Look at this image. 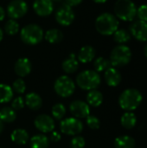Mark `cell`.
I'll return each instance as SVG.
<instances>
[{"label":"cell","mask_w":147,"mask_h":148,"mask_svg":"<svg viewBox=\"0 0 147 148\" xmlns=\"http://www.w3.org/2000/svg\"><path fill=\"white\" fill-rule=\"evenodd\" d=\"M118 18L108 12H105L97 16L95 20V29L102 36H111L119 29Z\"/></svg>","instance_id":"1"},{"label":"cell","mask_w":147,"mask_h":148,"mask_svg":"<svg viewBox=\"0 0 147 148\" xmlns=\"http://www.w3.org/2000/svg\"><path fill=\"white\" fill-rule=\"evenodd\" d=\"M143 100L142 94L136 88H127L124 90L119 98L120 108L126 112H132L137 109Z\"/></svg>","instance_id":"2"},{"label":"cell","mask_w":147,"mask_h":148,"mask_svg":"<svg viewBox=\"0 0 147 148\" xmlns=\"http://www.w3.org/2000/svg\"><path fill=\"white\" fill-rule=\"evenodd\" d=\"M20 37L25 44L36 45L44 38V31L38 24L29 23L20 30Z\"/></svg>","instance_id":"3"},{"label":"cell","mask_w":147,"mask_h":148,"mask_svg":"<svg viewBox=\"0 0 147 148\" xmlns=\"http://www.w3.org/2000/svg\"><path fill=\"white\" fill-rule=\"evenodd\" d=\"M115 16L122 21H133L137 16V8L132 0H118L114 4Z\"/></svg>","instance_id":"4"},{"label":"cell","mask_w":147,"mask_h":148,"mask_svg":"<svg viewBox=\"0 0 147 148\" xmlns=\"http://www.w3.org/2000/svg\"><path fill=\"white\" fill-rule=\"evenodd\" d=\"M76 82L81 89L90 91L96 89L100 86L101 79L95 70H84L77 75Z\"/></svg>","instance_id":"5"},{"label":"cell","mask_w":147,"mask_h":148,"mask_svg":"<svg viewBox=\"0 0 147 148\" xmlns=\"http://www.w3.org/2000/svg\"><path fill=\"white\" fill-rule=\"evenodd\" d=\"M132 59V51L129 47L120 44L113 49L110 54V62L112 67H123L130 62Z\"/></svg>","instance_id":"6"},{"label":"cell","mask_w":147,"mask_h":148,"mask_svg":"<svg viewBox=\"0 0 147 148\" xmlns=\"http://www.w3.org/2000/svg\"><path fill=\"white\" fill-rule=\"evenodd\" d=\"M54 88L59 96L66 98L73 95L75 89V84L74 81L68 75H62L56 79Z\"/></svg>","instance_id":"7"},{"label":"cell","mask_w":147,"mask_h":148,"mask_svg":"<svg viewBox=\"0 0 147 148\" xmlns=\"http://www.w3.org/2000/svg\"><path fill=\"white\" fill-rule=\"evenodd\" d=\"M28 12V4L24 0H11L7 5L6 13L10 19H19Z\"/></svg>","instance_id":"8"},{"label":"cell","mask_w":147,"mask_h":148,"mask_svg":"<svg viewBox=\"0 0 147 148\" xmlns=\"http://www.w3.org/2000/svg\"><path fill=\"white\" fill-rule=\"evenodd\" d=\"M60 129L62 133L67 135H77L82 132L83 124L75 117L67 118L61 121Z\"/></svg>","instance_id":"9"},{"label":"cell","mask_w":147,"mask_h":148,"mask_svg":"<svg viewBox=\"0 0 147 148\" xmlns=\"http://www.w3.org/2000/svg\"><path fill=\"white\" fill-rule=\"evenodd\" d=\"M75 18V12L70 6L63 4L55 12V20L62 26H69Z\"/></svg>","instance_id":"10"},{"label":"cell","mask_w":147,"mask_h":148,"mask_svg":"<svg viewBox=\"0 0 147 148\" xmlns=\"http://www.w3.org/2000/svg\"><path fill=\"white\" fill-rule=\"evenodd\" d=\"M69 110L71 114L77 119L87 118L90 114L89 105L83 101H74L69 106Z\"/></svg>","instance_id":"11"},{"label":"cell","mask_w":147,"mask_h":148,"mask_svg":"<svg viewBox=\"0 0 147 148\" xmlns=\"http://www.w3.org/2000/svg\"><path fill=\"white\" fill-rule=\"evenodd\" d=\"M33 10L39 16H48L54 11V3L51 0H35Z\"/></svg>","instance_id":"12"},{"label":"cell","mask_w":147,"mask_h":148,"mask_svg":"<svg viewBox=\"0 0 147 148\" xmlns=\"http://www.w3.org/2000/svg\"><path fill=\"white\" fill-rule=\"evenodd\" d=\"M35 126L42 133L47 134L51 133L55 128V121L54 120L47 114H40L35 119Z\"/></svg>","instance_id":"13"},{"label":"cell","mask_w":147,"mask_h":148,"mask_svg":"<svg viewBox=\"0 0 147 148\" xmlns=\"http://www.w3.org/2000/svg\"><path fill=\"white\" fill-rule=\"evenodd\" d=\"M130 33L140 42L147 41V22L138 20L130 26Z\"/></svg>","instance_id":"14"},{"label":"cell","mask_w":147,"mask_h":148,"mask_svg":"<svg viewBox=\"0 0 147 148\" xmlns=\"http://www.w3.org/2000/svg\"><path fill=\"white\" fill-rule=\"evenodd\" d=\"M32 69V65L30 61L26 58V57H23V58H19L14 66V70L16 72V74L20 76V77H25L27 76Z\"/></svg>","instance_id":"15"},{"label":"cell","mask_w":147,"mask_h":148,"mask_svg":"<svg viewBox=\"0 0 147 148\" xmlns=\"http://www.w3.org/2000/svg\"><path fill=\"white\" fill-rule=\"evenodd\" d=\"M104 77L107 84L110 87H117L122 80L121 74L114 67H110L109 69H107L105 71Z\"/></svg>","instance_id":"16"},{"label":"cell","mask_w":147,"mask_h":148,"mask_svg":"<svg viewBox=\"0 0 147 148\" xmlns=\"http://www.w3.org/2000/svg\"><path fill=\"white\" fill-rule=\"evenodd\" d=\"M95 54L96 52L94 47L90 45H86V46H83L79 50L78 55H77V60L78 62L81 63H88L94 60Z\"/></svg>","instance_id":"17"},{"label":"cell","mask_w":147,"mask_h":148,"mask_svg":"<svg viewBox=\"0 0 147 148\" xmlns=\"http://www.w3.org/2000/svg\"><path fill=\"white\" fill-rule=\"evenodd\" d=\"M62 69L64 72H66L67 74H72L75 73L79 67V62L76 59V56L75 53H71L68 58H66L62 64Z\"/></svg>","instance_id":"18"},{"label":"cell","mask_w":147,"mask_h":148,"mask_svg":"<svg viewBox=\"0 0 147 148\" xmlns=\"http://www.w3.org/2000/svg\"><path fill=\"white\" fill-rule=\"evenodd\" d=\"M25 104L32 110H38L42 104V100L41 96L34 92L28 94L24 100Z\"/></svg>","instance_id":"19"},{"label":"cell","mask_w":147,"mask_h":148,"mask_svg":"<svg viewBox=\"0 0 147 148\" xmlns=\"http://www.w3.org/2000/svg\"><path fill=\"white\" fill-rule=\"evenodd\" d=\"M115 148H135V140L129 135L119 136L114 140Z\"/></svg>","instance_id":"20"},{"label":"cell","mask_w":147,"mask_h":148,"mask_svg":"<svg viewBox=\"0 0 147 148\" xmlns=\"http://www.w3.org/2000/svg\"><path fill=\"white\" fill-rule=\"evenodd\" d=\"M87 101L89 106L95 107V108L99 107L103 102V95L100 91L96 89L90 90L87 95Z\"/></svg>","instance_id":"21"},{"label":"cell","mask_w":147,"mask_h":148,"mask_svg":"<svg viewBox=\"0 0 147 148\" xmlns=\"http://www.w3.org/2000/svg\"><path fill=\"white\" fill-rule=\"evenodd\" d=\"M44 38L49 43H58L63 39L62 32L58 29H50L44 33Z\"/></svg>","instance_id":"22"},{"label":"cell","mask_w":147,"mask_h":148,"mask_svg":"<svg viewBox=\"0 0 147 148\" xmlns=\"http://www.w3.org/2000/svg\"><path fill=\"white\" fill-rule=\"evenodd\" d=\"M11 140L18 145H24L29 140V134L26 130L18 128L14 130L10 135Z\"/></svg>","instance_id":"23"},{"label":"cell","mask_w":147,"mask_h":148,"mask_svg":"<svg viewBox=\"0 0 147 148\" xmlns=\"http://www.w3.org/2000/svg\"><path fill=\"white\" fill-rule=\"evenodd\" d=\"M29 144L31 148H48L49 140L44 134H36L30 139Z\"/></svg>","instance_id":"24"},{"label":"cell","mask_w":147,"mask_h":148,"mask_svg":"<svg viewBox=\"0 0 147 148\" xmlns=\"http://www.w3.org/2000/svg\"><path fill=\"white\" fill-rule=\"evenodd\" d=\"M120 123L126 129H132L137 124V117L133 112H126L121 116Z\"/></svg>","instance_id":"25"},{"label":"cell","mask_w":147,"mask_h":148,"mask_svg":"<svg viewBox=\"0 0 147 148\" xmlns=\"http://www.w3.org/2000/svg\"><path fill=\"white\" fill-rule=\"evenodd\" d=\"M13 97V89L6 84H0V103H6Z\"/></svg>","instance_id":"26"},{"label":"cell","mask_w":147,"mask_h":148,"mask_svg":"<svg viewBox=\"0 0 147 148\" xmlns=\"http://www.w3.org/2000/svg\"><path fill=\"white\" fill-rule=\"evenodd\" d=\"M16 118L15 110L13 108L4 107L0 110V120L3 122H7L10 123L13 122Z\"/></svg>","instance_id":"27"},{"label":"cell","mask_w":147,"mask_h":148,"mask_svg":"<svg viewBox=\"0 0 147 148\" xmlns=\"http://www.w3.org/2000/svg\"><path fill=\"white\" fill-rule=\"evenodd\" d=\"M4 31L9 36H15L20 31V26L19 23L16 22V20L14 19H9L4 25Z\"/></svg>","instance_id":"28"},{"label":"cell","mask_w":147,"mask_h":148,"mask_svg":"<svg viewBox=\"0 0 147 148\" xmlns=\"http://www.w3.org/2000/svg\"><path fill=\"white\" fill-rule=\"evenodd\" d=\"M113 39L116 42L120 44H124L130 41L131 35L130 33L126 29H117L113 33Z\"/></svg>","instance_id":"29"},{"label":"cell","mask_w":147,"mask_h":148,"mask_svg":"<svg viewBox=\"0 0 147 148\" xmlns=\"http://www.w3.org/2000/svg\"><path fill=\"white\" fill-rule=\"evenodd\" d=\"M94 67L95 69V71L99 73V72L106 71L107 69L112 67V65H111V62L109 60H107L104 57H98L94 61Z\"/></svg>","instance_id":"30"},{"label":"cell","mask_w":147,"mask_h":148,"mask_svg":"<svg viewBox=\"0 0 147 148\" xmlns=\"http://www.w3.org/2000/svg\"><path fill=\"white\" fill-rule=\"evenodd\" d=\"M51 113H52L53 117L55 120H62L66 114L65 106L62 103H57V104L54 105V107L52 108Z\"/></svg>","instance_id":"31"},{"label":"cell","mask_w":147,"mask_h":148,"mask_svg":"<svg viewBox=\"0 0 147 148\" xmlns=\"http://www.w3.org/2000/svg\"><path fill=\"white\" fill-rule=\"evenodd\" d=\"M16 93L17 94H23L25 92L26 90V84L24 82V81L21 78L16 79L14 82H13V88H12Z\"/></svg>","instance_id":"32"},{"label":"cell","mask_w":147,"mask_h":148,"mask_svg":"<svg viewBox=\"0 0 147 148\" xmlns=\"http://www.w3.org/2000/svg\"><path fill=\"white\" fill-rule=\"evenodd\" d=\"M87 125L91 128V129H99L100 128V126H101V122H100V120L94 116V115H88L87 117Z\"/></svg>","instance_id":"33"},{"label":"cell","mask_w":147,"mask_h":148,"mask_svg":"<svg viewBox=\"0 0 147 148\" xmlns=\"http://www.w3.org/2000/svg\"><path fill=\"white\" fill-rule=\"evenodd\" d=\"M85 140L81 136H75L70 142V148H84Z\"/></svg>","instance_id":"34"},{"label":"cell","mask_w":147,"mask_h":148,"mask_svg":"<svg viewBox=\"0 0 147 148\" xmlns=\"http://www.w3.org/2000/svg\"><path fill=\"white\" fill-rule=\"evenodd\" d=\"M137 16L139 20L147 22V4H142L137 9Z\"/></svg>","instance_id":"35"},{"label":"cell","mask_w":147,"mask_h":148,"mask_svg":"<svg viewBox=\"0 0 147 148\" xmlns=\"http://www.w3.org/2000/svg\"><path fill=\"white\" fill-rule=\"evenodd\" d=\"M24 104H25L24 100L21 96H18L12 101L11 107L14 110H20L24 107Z\"/></svg>","instance_id":"36"},{"label":"cell","mask_w":147,"mask_h":148,"mask_svg":"<svg viewBox=\"0 0 147 148\" xmlns=\"http://www.w3.org/2000/svg\"><path fill=\"white\" fill-rule=\"evenodd\" d=\"M61 134L58 133V132H51V134H50V140L53 141V142H58L60 140H61Z\"/></svg>","instance_id":"37"},{"label":"cell","mask_w":147,"mask_h":148,"mask_svg":"<svg viewBox=\"0 0 147 148\" xmlns=\"http://www.w3.org/2000/svg\"><path fill=\"white\" fill-rule=\"evenodd\" d=\"M81 2L82 0H65V4L72 8V7L79 5L80 3H81Z\"/></svg>","instance_id":"38"},{"label":"cell","mask_w":147,"mask_h":148,"mask_svg":"<svg viewBox=\"0 0 147 148\" xmlns=\"http://www.w3.org/2000/svg\"><path fill=\"white\" fill-rule=\"evenodd\" d=\"M5 16H6V12L4 9L0 5V21H3L5 18Z\"/></svg>","instance_id":"39"},{"label":"cell","mask_w":147,"mask_h":148,"mask_svg":"<svg viewBox=\"0 0 147 148\" xmlns=\"http://www.w3.org/2000/svg\"><path fill=\"white\" fill-rule=\"evenodd\" d=\"M3 127H4V126H3V122L0 120V133H2V132H3Z\"/></svg>","instance_id":"40"},{"label":"cell","mask_w":147,"mask_h":148,"mask_svg":"<svg viewBox=\"0 0 147 148\" xmlns=\"http://www.w3.org/2000/svg\"><path fill=\"white\" fill-rule=\"evenodd\" d=\"M93 1L97 3H106L107 0H93Z\"/></svg>","instance_id":"41"},{"label":"cell","mask_w":147,"mask_h":148,"mask_svg":"<svg viewBox=\"0 0 147 148\" xmlns=\"http://www.w3.org/2000/svg\"><path fill=\"white\" fill-rule=\"evenodd\" d=\"M3 29L0 28V42L3 40Z\"/></svg>","instance_id":"42"},{"label":"cell","mask_w":147,"mask_h":148,"mask_svg":"<svg viewBox=\"0 0 147 148\" xmlns=\"http://www.w3.org/2000/svg\"><path fill=\"white\" fill-rule=\"evenodd\" d=\"M144 53H145V56H146V58H147V44L146 45V47H145V49H144Z\"/></svg>","instance_id":"43"},{"label":"cell","mask_w":147,"mask_h":148,"mask_svg":"<svg viewBox=\"0 0 147 148\" xmlns=\"http://www.w3.org/2000/svg\"><path fill=\"white\" fill-rule=\"evenodd\" d=\"M53 3H59V2H61L62 0H51Z\"/></svg>","instance_id":"44"}]
</instances>
